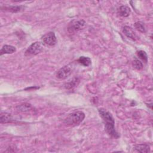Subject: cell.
<instances>
[{
  "instance_id": "6da1fadb",
  "label": "cell",
  "mask_w": 153,
  "mask_h": 153,
  "mask_svg": "<svg viewBox=\"0 0 153 153\" xmlns=\"http://www.w3.org/2000/svg\"><path fill=\"white\" fill-rule=\"evenodd\" d=\"M98 111L100 116L102 117L104 122L105 129L107 133L115 139L118 138L120 135L115 129V121L111 114L103 108H100Z\"/></svg>"
},
{
  "instance_id": "7a4b0ae2",
  "label": "cell",
  "mask_w": 153,
  "mask_h": 153,
  "mask_svg": "<svg viewBox=\"0 0 153 153\" xmlns=\"http://www.w3.org/2000/svg\"><path fill=\"white\" fill-rule=\"evenodd\" d=\"M85 114L80 111H74L65 118L63 123L68 126H76L79 124L84 119Z\"/></svg>"
},
{
  "instance_id": "3957f363",
  "label": "cell",
  "mask_w": 153,
  "mask_h": 153,
  "mask_svg": "<svg viewBox=\"0 0 153 153\" xmlns=\"http://www.w3.org/2000/svg\"><path fill=\"white\" fill-rule=\"evenodd\" d=\"M86 23L84 20L74 19L69 23L68 30L70 33H74L83 29Z\"/></svg>"
},
{
  "instance_id": "277c9868",
  "label": "cell",
  "mask_w": 153,
  "mask_h": 153,
  "mask_svg": "<svg viewBox=\"0 0 153 153\" xmlns=\"http://www.w3.org/2000/svg\"><path fill=\"white\" fill-rule=\"evenodd\" d=\"M42 44L39 42H35L32 43L26 50L25 56H35L40 53L42 51Z\"/></svg>"
},
{
  "instance_id": "5b68a950",
  "label": "cell",
  "mask_w": 153,
  "mask_h": 153,
  "mask_svg": "<svg viewBox=\"0 0 153 153\" xmlns=\"http://www.w3.org/2000/svg\"><path fill=\"white\" fill-rule=\"evenodd\" d=\"M42 41L45 45L48 46H54L57 42L56 36L55 33L53 32H50L45 34L42 37Z\"/></svg>"
},
{
  "instance_id": "8992f818",
  "label": "cell",
  "mask_w": 153,
  "mask_h": 153,
  "mask_svg": "<svg viewBox=\"0 0 153 153\" xmlns=\"http://www.w3.org/2000/svg\"><path fill=\"white\" fill-rule=\"evenodd\" d=\"M72 73V69L68 66H65L60 68L56 74V76L59 79H65Z\"/></svg>"
},
{
  "instance_id": "52a82bcc",
  "label": "cell",
  "mask_w": 153,
  "mask_h": 153,
  "mask_svg": "<svg viewBox=\"0 0 153 153\" xmlns=\"http://www.w3.org/2000/svg\"><path fill=\"white\" fill-rule=\"evenodd\" d=\"M123 32L127 37H128V38H130L133 41H136L137 38L135 32H134L133 29L130 26H124L123 29Z\"/></svg>"
},
{
  "instance_id": "ba28073f",
  "label": "cell",
  "mask_w": 153,
  "mask_h": 153,
  "mask_svg": "<svg viewBox=\"0 0 153 153\" xmlns=\"http://www.w3.org/2000/svg\"><path fill=\"white\" fill-rule=\"evenodd\" d=\"M25 9V6L23 5H11L8 7H1V10L10 11L11 13H19L21 12Z\"/></svg>"
},
{
  "instance_id": "9c48e42d",
  "label": "cell",
  "mask_w": 153,
  "mask_h": 153,
  "mask_svg": "<svg viewBox=\"0 0 153 153\" xmlns=\"http://www.w3.org/2000/svg\"><path fill=\"white\" fill-rule=\"evenodd\" d=\"M16 109L17 111H19L20 112L27 113V112H31L33 109V108L32 107V106L30 104L25 103H23V104H21L19 105H17L16 106Z\"/></svg>"
},
{
  "instance_id": "30bf717a",
  "label": "cell",
  "mask_w": 153,
  "mask_h": 153,
  "mask_svg": "<svg viewBox=\"0 0 153 153\" xmlns=\"http://www.w3.org/2000/svg\"><path fill=\"white\" fill-rule=\"evenodd\" d=\"M16 51V48L15 47L10 45H4L0 51L1 56L4 54H12Z\"/></svg>"
},
{
  "instance_id": "8fae6325",
  "label": "cell",
  "mask_w": 153,
  "mask_h": 153,
  "mask_svg": "<svg viewBox=\"0 0 153 153\" xmlns=\"http://www.w3.org/2000/svg\"><path fill=\"white\" fill-rule=\"evenodd\" d=\"M133 149L139 152H148L150 151V147L148 144H139L135 145Z\"/></svg>"
},
{
  "instance_id": "7c38bea8",
  "label": "cell",
  "mask_w": 153,
  "mask_h": 153,
  "mask_svg": "<svg viewBox=\"0 0 153 153\" xmlns=\"http://www.w3.org/2000/svg\"><path fill=\"white\" fill-rule=\"evenodd\" d=\"M13 121V118L10 114L7 112H1L0 115V123L1 124H5L11 123Z\"/></svg>"
},
{
  "instance_id": "4fadbf2b",
  "label": "cell",
  "mask_w": 153,
  "mask_h": 153,
  "mask_svg": "<svg viewBox=\"0 0 153 153\" xmlns=\"http://www.w3.org/2000/svg\"><path fill=\"white\" fill-rule=\"evenodd\" d=\"M118 13L120 16L126 17H128L130 15L131 13V10L129 8V7L126 5H121V7H120L118 10Z\"/></svg>"
},
{
  "instance_id": "5bb4252c",
  "label": "cell",
  "mask_w": 153,
  "mask_h": 153,
  "mask_svg": "<svg viewBox=\"0 0 153 153\" xmlns=\"http://www.w3.org/2000/svg\"><path fill=\"white\" fill-rule=\"evenodd\" d=\"M79 82V80L78 78H74L72 80L69 81L68 82H66V84H65L64 87L65 88L68 90L72 89L76 86H77Z\"/></svg>"
},
{
  "instance_id": "9a60e30c",
  "label": "cell",
  "mask_w": 153,
  "mask_h": 153,
  "mask_svg": "<svg viewBox=\"0 0 153 153\" xmlns=\"http://www.w3.org/2000/svg\"><path fill=\"white\" fill-rule=\"evenodd\" d=\"M77 62L80 65L84 66H89L91 64V60L90 57H85V56H81L77 60Z\"/></svg>"
},
{
  "instance_id": "2e32d148",
  "label": "cell",
  "mask_w": 153,
  "mask_h": 153,
  "mask_svg": "<svg viewBox=\"0 0 153 153\" xmlns=\"http://www.w3.org/2000/svg\"><path fill=\"white\" fill-rule=\"evenodd\" d=\"M134 27L139 32L142 33L146 32V28L145 26V25L142 22H137L134 24Z\"/></svg>"
},
{
  "instance_id": "e0dca14e",
  "label": "cell",
  "mask_w": 153,
  "mask_h": 153,
  "mask_svg": "<svg viewBox=\"0 0 153 153\" xmlns=\"http://www.w3.org/2000/svg\"><path fill=\"white\" fill-rule=\"evenodd\" d=\"M137 57L140 59L142 60L145 62V63H147L148 62V55L145 51L139 50L136 52Z\"/></svg>"
},
{
  "instance_id": "ac0fdd59",
  "label": "cell",
  "mask_w": 153,
  "mask_h": 153,
  "mask_svg": "<svg viewBox=\"0 0 153 153\" xmlns=\"http://www.w3.org/2000/svg\"><path fill=\"white\" fill-rule=\"evenodd\" d=\"M132 65H133V68H135L137 70H140V69H142L143 68V64H142V63L140 60H139L137 59H135V60H134L133 61Z\"/></svg>"
}]
</instances>
